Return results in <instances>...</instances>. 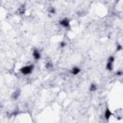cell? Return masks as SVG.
Instances as JSON below:
<instances>
[{
  "label": "cell",
  "instance_id": "9c48e42d",
  "mask_svg": "<svg viewBox=\"0 0 123 123\" xmlns=\"http://www.w3.org/2000/svg\"><path fill=\"white\" fill-rule=\"evenodd\" d=\"M25 12H26V6H25V5H21V6L18 8V11H17L18 14H19V15H23V14L25 13Z\"/></svg>",
  "mask_w": 123,
  "mask_h": 123
},
{
  "label": "cell",
  "instance_id": "ba28073f",
  "mask_svg": "<svg viewBox=\"0 0 123 123\" xmlns=\"http://www.w3.org/2000/svg\"><path fill=\"white\" fill-rule=\"evenodd\" d=\"M97 89H98V86H97V84H95V83H91V84L89 85V87H88L89 92H95Z\"/></svg>",
  "mask_w": 123,
  "mask_h": 123
},
{
  "label": "cell",
  "instance_id": "5bb4252c",
  "mask_svg": "<svg viewBox=\"0 0 123 123\" xmlns=\"http://www.w3.org/2000/svg\"><path fill=\"white\" fill-rule=\"evenodd\" d=\"M59 46H60V48H64V47L66 46V42L63 41V40H62V41L59 43Z\"/></svg>",
  "mask_w": 123,
  "mask_h": 123
},
{
  "label": "cell",
  "instance_id": "8fae6325",
  "mask_svg": "<svg viewBox=\"0 0 123 123\" xmlns=\"http://www.w3.org/2000/svg\"><path fill=\"white\" fill-rule=\"evenodd\" d=\"M123 50V46L120 44V43H116V46H115V51L116 52H120Z\"/></svg>",
  "mask_w": 123,
  "mask_h": 123
},
{
  "label": "cell",
  "instance_id": "277c9868",
  "mask_svg": "<svg viewBox=\"0 0 123 123\" xmlns=\"http://www.w3.org/2000/svg\"><path fill=\"white\" fill-rule=\"evenodd\" d=\"M32 56H33V59H34L36 62L39 61V60L41 59V52H40V50H39L38 48H36V47L33 48Z\"/></svg>",
  "mask_w": 123,
  "mask_h": 123
},
{
  "label": "cell",
  "instance_id": "7a4b0ae2",
  "mask_svg": "<svg viewBox=\"0 0 123 123\" xmlns=\"http://www.w3.org/2000/svg\"><path fill=\"white\" fill-rule=\"evenodd\" d=\"M115 62V57L114 55H111L109 56V58L107 59V62H106V70L109 72H112L113 71V64Z\"/></svg>",
  "mask_w": 123,
  "mask_h": 123
},
{
  "label": "cell",
  "instance_id": "7c38bea8",
  "mask_svg": "<svg viewBox=\"0 0 123 123\" xmlns=\"http://www.w3.org/2000/svg\"><path fill=\"white\" fill-rule=\"evenodd\" d=\"M48 12H49L50 14H55V13H56V8H55V7H50V8L48 9Z\"/></svg>",
  "mask_w": 123,
  "mask_h": 123
},
{
  "label": "cell",
  "instance_id": "4fadbf2b",
  "mask_svg": "<svg viewBox=\"0 0 123 123\" xmlns=\"http://www.w3.org/2000/svg\"><path fill=\"white\" fill-rule=\"evenodd\" d=\"M115 76H117V77H121V76H123V70H122V69H118V70H116V71H115Z\"/></svg>",
  "mask_w": 123,
  "mask_h": 123
},
{
  "label": "cell",
  "instance_id": "8992f818",
  "mask_svg": "<svg viewBox=\"0 0 123 123\" xmlns=\"http://www.w3.org/2000/svg\"><path fill=\"white\" fill-rule=\"evenodd\" d=\"M81 70H82V69H81L80 66H78V65H74V66L71 67V69H70V73H71V75H73V76H77V75L80 74Z\"/></svg>",
  "mask_w": 123,
  "mask_h": 123
},
{
  "label": "cell",
  "instance_id": "30bf717a",
  "mask_svg": "<svg viewBox=\"0 0 123 123\" xmlns=\"http://www.w3.org/2000/svg\"><path fill=\"white\" fill-rule=\"evenodd\" d=\"M53 67H54V64H53V62H52L48 61V62H45V68H46V69L51 70V69H53Z\"/></svg>",
  "mask_w": 123,
  "mask_h": 123
},
{
  "label": "cell",
  "instance_id": "5b68a950",
  "mask_svg": "<svg viewBox=\"0 0 123 123\" xmlns=\"http://www.w3.org/2000/svg\"><path fill=\"white\" fill-rule=\"evenodd\" d=\"M20 95H21V89H20V88H16V89L13 90V92L12 93L11 98H12V100L15 101V100H17V99L19 98Z\"/></svg>",
  "mask_w": 123,
  "mask_h": 123
},
{
  "label": "cell",
  "instance_id": "3957f363",
  "mask_svg": "<svg viewBox=\"0 0 123 123\" xmlns=\"http://www.w3.org/2000/svg\"><path fill=\"white\" fill-rule=\"evenodd\" d=\"M59 25L62 26V28L66 29V30L70 29V20H69V18L68 17H63V18L60 19L59 20Z\"/></svg>",
  "mask_w": 123,
  "mask_h": 123
},
{
  "label": "cell",
  "instance_id": "52a82bcc",
  "mask_svg": "<svg viewBox=\"0 0 123 123\" xmlns=\"http://www.w3.org/2000/svg\"><path fill=\"white\" fill-rule=\"evenodd\" d=\"M111 115H112L111 111L110 110L109 107H106V109H105V111H104V118H105V120H106V121H109L110 118L111 117Z\"/></svg>",
  "mask_w": 123,
  "mask_h": 123
},
{
  "label": "cell",
  "instance_id": "6da1fadb",
  "mask_svg": "<svg viewBox=\"0 0 123 123\" xmlns=\"http://www.w3.org/2000/svg\"><path fill=\"white\" fill-rule=\"evenodd\" d=\"M34 69H35V64L34 63L27 64V65H24V66H22V67L19 68V73L21 75H24V76L31 75L33 73Z\"/></svg>",
  "mask_w": 123,
  "mask_h": 123
}]
</instances>
